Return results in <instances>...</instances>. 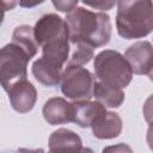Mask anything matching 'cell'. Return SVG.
<instances>
[{"instance_id": "6da1fadb", "label": "cell", "mask_w": 153, "mask_h": 153, "mask_svg": "<svg viewBox=\"0 0 153 153\" xmlns=\"http://www.w3.org/2000/svg\"><path fill=\"white\" fill-rule=\"evenodd\" d=\"M65 22L71 44L84 43L92 48H99L108 44L111 38V22L105 12L76 7L66 16Z\"/></svg>"}, {"instance_id": "7a4b0ae2", "label": "cell", "mask_w": 153, "mask_h": 153, "mask_svg": "<svg viewBox=\"0 0 153 153\" xmlns=\"http://www.w3.org/2000/svg\"><path fill=\"white\" fill-rule=\"evenodd\" d=\"M116 27L126 39L142 38L153 31V2L149 0L117 1Z\"/></svg>"}, {"instance_id": "3957f363", "label": "cell", "mask_w": 153, "mask_h": 153, "mask_svg": "<svg viewBox=\"0 0 153 153\" xmlns=\"http://www.w3.org/2000/svg\"><path fill=\"white\" fill-rule=\"evenodd\" d=\"M35 37L42 53L47 55H65L71 50L68 27L60 16L48 13L35 24Z\"/></svg>"}, {"instance_id": "277c9868", "label": "cell", "mask_w": 153, "mask_h": 153, "mask_svg": "<svg viewBox=\"0 0 153 153\" xmlns=\"http://www.w3.org/2000/svg\"><path fill=\"white\" fill-rule=\"evenodd\" d=\"M93 67L96 80L122 90L130 84L134 74L124 55L111 49L100 51L94 57Z\"/></svg>"}, {"instance_id": "5b68a950", "label": "cell", "mask_w": 153, "mask_h": 153, "mask_svg": "<svg viewBox=\"0 0 153 153\" xmlns=\"http://www.w3.org/2000/svg\"><path fill=\"white\" fill-rule=\"evenodd\" d=\"M31 59L27 54L16 45L8 43L0 51V81L5 91L20 80H25L27 75V63Z\"/></svg>"}, {"instance_id": "8992f818", "label": "cell", "mask_w": 153, "mask_h": 153, "mask_svg": "<svg viewBox=\"0 0 153 153\" xmlns=\"http://www.w3.org/2000/svg\"><path fill=\"white\" fill-rule=\"evenodd\" d=\"M94 84L96 76L88 69L78 66H67L60 81L63 96L74 102L90 100L93 97Z\"/></svg>"}, {"instance_id": "52a82bcc", "label": "cell", "mask_w": 153, "mask_h": 153, "mask_svg": "<svg viewBox=\"0 0 153 153\" xmlns=\"http://www.w3.org/2000/svg\"><path fill=\"white\" fill-rule=\"evenodd\" d=\"M134 74H149L153 69V45L148 41H137L129 45L124 53Z\"/></svg>"}, {"instance_id": "ba28073f", "label": "cell", "mask_w": 153, "mask_h": 153, "mask_svg": "<svg viewBox=\"0 0 153 153\" xmlns=\"http://www.w3.org/2000/svg\"><path fill=\"white\" fill-rule=\"evenodd\" d=\"M6 92L8 94L12 108L20 114H25L32 110L37 100V91L35 86L26 79L16 82Z\"/></svg>"}, {"instance_id": "9c48e42d", "label": "cell", "mask_w": 153, "mask_h": 153, "mask_svg": "<svg viewBox=\"0 0 153 153\" xmlns=\"http://www.w3.org/2000/svg\"><path fill=\"white\" fill-rule=\"evenodd\" d=\"M42 114L50 126L73 122V103L61 97H53L44 103Z\"/></svg>"}, {"instance_id": "30bf717a", "label": "cell", "mask_w": 153, "mask_h": 153, "mask_svg": "<svg viewBox=\"0 0 153 153\" xmlns=\"http://www.w3.org/2000/svg\"><path fill=\"white\" fill-rule=\"evenodd\" d=\"M81 149V139L74 131L67 128H59L50 134L48 153H79Z\"/></svg>"}, {"instance_id": "8fae6325", "label": "cell", "mask_w": 153, "mask_h": 153, "mask_svg": "<svg viewBox=\"0 0 153 153\" xmlns=\"http://www.w3.org/2000/svg\"><path fill=\"white\" fill-rule=\"evenodd\" d=\"M106 112V108L99 102H73V122L81 128L92 127L94 121Z\"/></svg>"}, {"instance_id": "7c38bea8", "label": "cell", "mask_w": 153, "mask_h": 153, "mask_svg": "<svg viewBox=\"0 0 153 153\" xmlns=\"http://www.w3.org/2000/svg\"><path fill=\"white\" fill-rule=\"evenodd\" d=\"M91 128L94 137L97 139H114L117 137L122 131V120L118 114L106 111L94 121Z\"/></svg>"}, {"instance_id": "4fadbf2b", "label": "cell", "mask_w": 153, "mask_h": 153, "mask_svg": "<svg viewBox=\"0 0 153 153\" xmlns=\"http://www.w3.org/2000/svg\"><path fill=\"white\" fill-rule=\"evenodd\" d=\"M32 74L37 81L44 86H56L61 81L62 66H59L44 57L37 59L32 63Z\"/></svg>"}, {"instance_id": "5bb4252c", "label": "cell", "mask_w": 153, "mask_h": 153, "mask_svg": "<svg viewBox=\"0 0 153 153\" xmlns=\"http://www.w3.org/2000/svg\"><path fill=\"white\" fill-rule=\"evenodd\" d=\"M93 97L105 108H118L122 105L124 100V92L120 87L105 85L96 80L93 88Z\"/></svg>"}, {"instance_id": "9a60e30c", "label": "cell", "mask_w": 153, "mask_h": 153, "mask_svg": "<svg viewBox=\"0 0 153 153\" xmlns=\"http://www.w3.org/2000/svg\"><path fill=\"white\" fill-rule=\"evenodd\" d=\"M12 43L22 48L30 59L37 54V50L39 47L35 37L33 27L29 25H20L14 29L12 35Z\"/></svg>"}, {"instance_id": "2e32d148", "label": "cell", "mask_w": 153, "mask_h": 153, "mask_svg": "<svg viewBox=\"0 0 153 153\" xmlns=\"http://www.w3.org/2000/svg\"><path fill=\"white\" fill-rule=\"evenodd\" d=\"M72 51L69 54V59L67 61V66H78V67H82L84 65H87L93 55V48L84 44V43H75L72 44Z\"/></svg>"}, {"instance_id": "e0dca14e", "label": "cell", "mask_w": 153, "mask_h": 153, "mask_svg": "<svg viewBox=\"0 0 153 153\" xmlns=\"http://www.w3.org/2000/svg\"><path fill=\"white\" fill-rule=\"evenodd\" d=\"M142 114L147 123H153V94H151L143 103Z\"/></svg>"}, {"instance_id": "ac0fdd59", "label": "cell", "mask_w": 153, "mask_h": 153, "mask_svg": "<svg viewBox=\"0 0 153 153\" xmlns=\"http://www.w3.org/2000/svg\"><path fill=\"white\" fill-rule=\"evenodd\" d=\"M102 153H134L131 147L127 143H117L103 148Z\"/></svg>"}, {"instance_id": "d6986e66", "label": "cell", "mask_w": 153, "mask_h": 153, "mask_svg": "<svg viewBox=\"0 0 153 153\" xmlns=\"http://www.w3.org/2000/svg\"><path fill=\"white\" fill-rule=\"evenodd\" d=\"M78 1H53V5L56 10L66 12L67 14L78 7Z\"/></svg>"}, {"instance_id": "ffe728a7", "label": "cell", "mask_w": 153, "mask_h": 153, "mask_svg": "<svg viewBox=\"0 0 153 153\" xmlns=\"http://www.w3.org/2000/svg\"><path fill=\"white\" fill-rule=\"evenodd\" d=\"M86 6H90V7H93V8H97V10H100L102 12L103 11H106V10H111L117 2H114V1H99V2H84Z\"/></svg>"}, {"instance_id": "44dd1931", "label": "cell", "mask_w": 153, "mask_h": 153, "mask_svg": "<svg viewBox=\"0 0 153 153\" xmlns=\"http://www.w3.org/2000/svg\"><path fill=\"white\" fill-rule=\"evenodd\" d=\"M146 139H147L148 147L151 148V151H153V123H151V124H149V127H148Z\"/></svg>"}, {"instance_id": "7402d4cb", "label": "cell", "mask_w": 153, "mask_h": 153, "mask_svg": "<svg viewBox=\"0 0 153 153\" xmlns=\"http://www.w3.org/2000/svg\"><path fill=\"white\" fill-rule=\"evenodd\" d=\"M12 153H44V151L42 148H37V149H31V148H18Z\"/></svg>"}, {"instance_id": "603a6c76", "label": "cell", "mask_w": 153, "mask_h": 153, "mask_svg": "<svg viewBox=\"0 0 153 153\" xmlns=\"http://www.w3.org/2000/svg\"><path fill=\"white\" fill-rule=\"evenodd\" d=\"M79 153H94V152H93L91 148H87V147H86V148H84V147H82V149H81Z\"/></svg>"}, {"instance_id": "cb8c5ba5", "label": "cell", "mask_w": 153, "mask_h": 153, "mask_svg": "<svg viewBox=\"0 0 153 153\" xmlns=\"http://www.w3.org/2000/svg\"><path fill=\"white\" fill-rule=\"evenodd\" d=\"M148 78H149V80H151V81H153V69H152V72L148 74Z\"/></svg>"}]
</instances>
